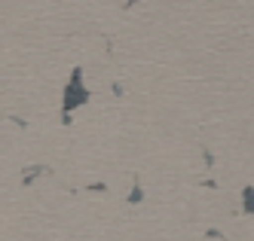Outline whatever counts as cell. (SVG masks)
<instances>
[{
    "label": "cell",
    "mask_w": 254,
    "mask_h": 241,
    "mask_svg": "<svg viewBox=\"0 0 254 241\" xmlns=\"http://www.w3.org/2000/svg\"><path fill=\"white\" fill-rule=\"evenodd\" d=\"M86 101V92L80 89V73H74V89L67 86V98H64V104L67 107H77V104H83Z\"/></svg>",
    "instance_id": "cell-1"
}]
</instances>
